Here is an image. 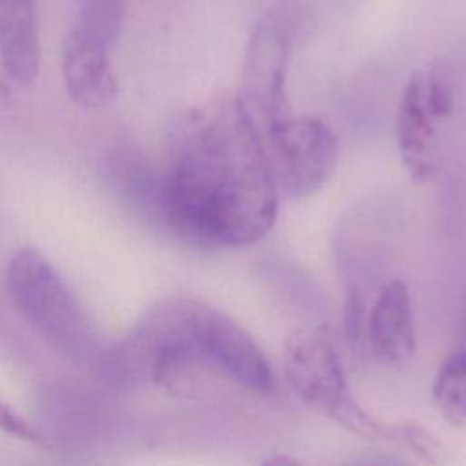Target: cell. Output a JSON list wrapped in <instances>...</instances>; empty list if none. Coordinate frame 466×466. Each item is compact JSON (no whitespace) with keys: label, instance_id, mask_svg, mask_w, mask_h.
<instances>
[{"label":"cell","instance_id":"3957f363","mask_svg":"<svg viewBox=\"0 0 466 466\" xmlns=\"http://www.w3.org/2000/svg\"><path fill=\"white\" fill-rule=\"evenodd\" d=\"M7 291L33 329L62 355L100 359V337L58 269L36 249H18L7 264Z\"/></svg>","mask_w":466,"mask_h":466},{"label":"cell","instance_id":"ac0fdd59","mask_svg":"<svg viewBox=\"0 0 466 466\" xmlns=\"http://www.w3.org/2000/svg\"><path fill=\"white\" fill-rule=\"evenodd\" d=\"M260 466H304V464L289 455L277 453V455H269L268 459H264Z\"/></svg>","mask_w":466,"mask_h":466},{"label":"cell","instance_id":"2e32d148","mask_svg":"<svg viewBox=\"0 0 466 466\" xmlns=\"http://www.w3.org/2000/svg\"><path fill=\"white\" fill-rule=\"evenodd\" d=\"M0 431L22 439L25 442L42 446V448H49L47 439L42 437V433L29 424L13 406H9L4 399H0Z\"/></svg>","mask_w":466,"mask_h":466},{"label":"cell","instance_id":"7a4b0ae2","mask_svg":"<svg viewBox=\"0 0 466 466\" xmlns=\"http://www.w3.org/2000/svg\"><path fill=\"white\" fill-rule=\"evenodd\" d=\"M226 317L198 299H160L100 355V370L118 386L151 384L178 397L200 395L211 377L222 375L215 351Z\"/></svg>","mask_w":466,"mask_h":466},{"label":"cell","instance_id":"5bb4252c","mask_svg":"<svg viewBox=\"0 0 466 466\" xmlns=\"http://www.w3.org/2000/svg\"><path fill=\"white\" fill-rule=\"evenodd\" d=\"M424 95L428 107L437 120H444L451 115L455 95L451 80L442 67L424 69Z\"/></svg>","mask_w":466,"mask_h":466},{"label":"cell","instance_id":"8992f818","mask_svg":"<svg viewBox=\"0 0 466 466\" xmlns=\"http://www.w3.org/2000/svg\"><path fill=\"white\" fill-rule=\"evenodd\" d=\"M289 35L273 15L260 18L248 40L237 98L262 137L293 111L286 96Z\"/></svg>","mask_w":466,"mask_h":466},{"label":"cell","instance_id":"e0dca14e","mask_svg":"<svg viewBox=\"0 0 466 466\" xmlns=\"http://www.w3.org/2000/svg\"><path fill=\"white\" fill-rule=\"evenodd\" d=\"M342 466H400V464H397L391 459H382V457H357V459L344 462Z\"/></svg>","mask_w":466,"mask_h":466},{"label":"cell","instance_id":"6da1fadb","mask_svg":"<svg viewBox=\"0 0 466 466\" xmlns=\"http://www.w3.org/2000/svg\"><path fill=\"white\" fill-rule=\"evenodd\" d=\"M279 197L262 138L237 96H217L178 116L149 187L164 228L208 249L264 238Z\"/></svg>","mask_w":466,"mask_h":466},{"label":"cell","instance_id":"52a82bcc","mask_svg":"<svg viewBox=\"0 0 466 466\" xmlns=\"http://www.w3.org/2000/svg\"><path fill=\"white\" fill-rule=\"evenodd\" d=\"M437 118L424 95V69H415L399 100L395 135L402 164L415 182H431L441 169Z\"/></svg>","mask_w":466,"mask_h":466},{"label":"cell","instance_id":"4fadbf2b","mask_svg":"<svg viewBox=\"0 0 466 466\" xmlns=\"http://www.w3.org/2000/svg\"><path fill=\"white\" fill-rule=\"evenodd\" d=\"M395 446L408 450L424 464H437L442 459V444L437 437L417 422H399Z\"/></svg>","mask_w":466,"mask_h":466},{"label":"cell","instance_id":"9c48e42d","mask_svg":"<svg viewBox=\"0 0 466 466\" xmlns=\"http://www.w3.org/2000/svg\"><path fill=\"white\" fill-rule=\"evenodd\" d=\"M106 51L67 31L62 46V76L67 95L84 109H100L118 93L116 75Z\"/></svg>","mask_w":466,"mask_h":466},{"label":"cell","instance_id":"ba28073f","mask_svg":"<svg viewBox=\"0 0 466 466\" xmlns=\"http://www.w3.org/2000/svg\"><path fill=\"white\" fill-rule=\"evenodd\" d=\"M366 342L373 357L386 366H406L415 355L411 299L402 280L386 282L373 299L366 317Z\"/></svg>","mask_w":466,"mask_h":466},{"label":"cell","instance_id":"5b68a950","mask_svg":"<svg viewBox=\"0 0 466 466\" xmlns=\"http://www.w3.org/2000/svg\"><path fill=\"white\" fill-rule=\"evenodd\" d=\"M260 138L279 193L293 200L317 193L339 162V137L315 115L291 113Z\"/></svg>","mask_w":466,"mask_h":466},{"label":"cell","instance_id":"30bf717a","mask_svg":"<svg viewBox=\"0 0 466 466\" xmlns=\"http://www.w3.org/2000/svg\"><path fill=\"white\" fill-rule=\"evenodd\" d=\"M36 0H0V60L9 78L31 84L40 69Z\"/></svg>","mask_w":466,"mask_h":466},{"label":"cell","instance_id":"7c38bea8","mask_svg":"<svg viewBox=\"0 0 466 466\" xmlns=\"http://www.w3.org/2000/svg\"><path fill=\"white\" fill-rule=\"evenodd\" d=\"M127 0H80L71 33L111 51L124 24Z\"/></svg>","mask_w":466,"mask_h":466},{"label":"cell","instance_id":"9a60e30c","mask_svg":"<svg viewBox=\"0 0 466 466\" xmlns=\"http://www.w3.org/2000/svg\"><path fill=\"white\" fill-rule=\"evenodd\" d=\"M366 300L362 291L353 286L346 291L344 300V333L351 348H359L366 340Z\"/></svg>","mask_w":466,"mask_h":466},{"label":"cell","instance_id":"277c9868","mask_svg":"<svg viewBox=\"0 0 466 466\" xmlns=\"http://www.w3.org/2000/svg\"><path fill=\"white\" fill-rule=\"evenodd\" d=\"M284 375L297 399L355 437L388 442L395 422H384L351 395L346 373L326 326L295 329L284 342Z\"/></svg>","mask_w":466,"mask_h":466},{"label":"cell","instance_id":"8fae6325","mask_svg":"<svg viewBox=\"0 0 466 466\" xmlns=\"http://www.w3.org/2000/svg\"><path fill=\"white\" fill-rule=\"evenodd\" d=\"M431 400L444 420L466 428V350H457L442 360L431 386Z\"/></svg>","mask_w":466,"mask_h":466}]
</instances>
